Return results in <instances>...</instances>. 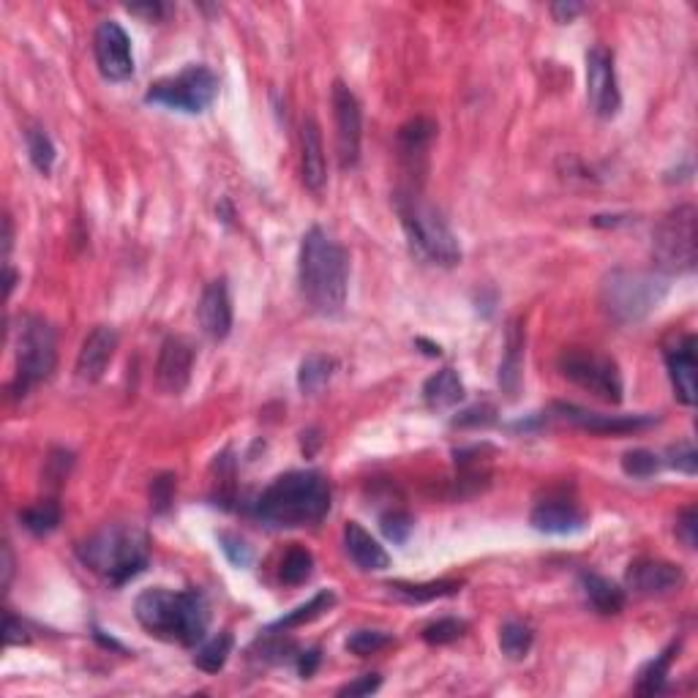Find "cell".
Here are the masks:
<instances>
[{
	"label": "cell",
	"mask_w": 698,
	"mask_h": 698,
	"mask_svg": "<svg viewBox=\"0 0 698 698\" xmlns=\"http://www.w3.org/2000/svg\"><path fill=\"white\" fill-rule=\"evenodd\" d=\"M300 295L311 311L336 317L344 311L349 290V257L336 240L320 227L303 235L298 257Z\"/></svg>",
	"instance_id": "obj_1"
},
{
	"label": "cell",
	"mask_w": 698,
	"mask_h": 698,
	"mask_svg": "<svg viewBox=\"0 0 698 698\" xmlns=\"http://www.w3.org/2000/svg\"><path fill=\"white\" fill-rule=\"evenodd\" d=\"M330 486L314 469L287 472L270 483L254 502V516L270 527H311L328 516Z\"/></svg>",
	"instance_id": "obj_2"
},
{
	"label": "cell",
	"mask_w": 698,
	"mask_h": 698,
	"mask_svg": "<svg viewBox=\"0 0 698 698\" xmlns=\"http://www.w3.org/2000/svg\"><path fill=\"white\" fill-rule=\"evenodd\" d=\"M134 617L150 636L175 641L180 647H194L205 639L210 622L208 600L197 589L170 592L156 587L145 589L134 603Z\"/></svg>",
	"instance_id": "obj_3"
},
{
	"label": "cell",
	"mask_w": 698,
	"mask_h": 698,
	"mask_svg": "<svg viewBox=\"0 0 698 698\" xmlns=\"http://www.w3.org/2000/svg\"><path fill=\"white\" fill-rule=\"evenodd\" d=\"M77 559L112 587L140 576L148 568V535L131 524H107L77 546Z\"/></svg>",
	"instance_id": "obj_4"
},
{
	"label": "cell",
	"mask_w": 698,
	"mask_h": 698,
	"mask_svg": "<svg viewBox=\"0 0 698 698\" xmlns=\"http://www.w3.org/2000/svg\"><path fill=\"white\" fill-rule=\"evenodd\" d=\"M396 210H399L401 216V227L407 232L409 246H412V251L418 254L420 260L439 265V268L459 265V238L453 235L448 221L442 219V213L420 197V191H399Z\"/></svg>",
	"instance_id": "obj_5"
},
{
	"label": "cell",
	"mask_w": 698,
	"mask_h": 698,
	"mask_svg": "<svg viewBox=\"0 0 698 698\" xmlns=\"http://www.w3.org/2000/svg\"><path fill=\"white\" fill-rule=\"evenodd\" d=\"M669 292V276L655 270L617 268L600 284V303L611 320L641 322L658 309Z\"/></svg>",
	"instance_id": "obj_6"
},
{
	"label": "cell",
	"mask_w": 698,
	"mask_h": 698,
	"mask_svg": "<svg viewBox=\"0 0 698 698\" xmlns=\"http://www.w3.org/2000/svg\"><path fill=\"white\" fill-rule=\"evenodd\" d=\"M698 213L693 205H679L660 219L658 230L652 235V257L658 270L666 273H690L698 260Z\"/></svg>",
	"instance_id": "obj_7"
},
{
	"label": "cell",
	"mask_w": 698,
	"mask_h": 698,
	"mask_svg": "<svg viewBox=\"0 0 698 698\" xmlns=\"http://www.w3.org/2000/svg\"><path fill=\"white\" fill-rule=\"evenodd\" d=\"M58 363V344H55V330L50 322L41 317H25L20 325V339H17V379H14V393L25 396L33 385L52 377Z\"/></svg>",
	"instance_id": "obj_8"
},
{
	"label": "cell",
	"mask_w": 698,
	"mask_h": 698,
	"mask_svg": "<svg viewBox=\"0 0 698 698\" xmlns=\"http://www.w3.org/2000/svg\"><path fill=\"white\" fill-rule=\"evenodd\" d=\"M216 96H219V77L208 66H186L175 77L153 82L145 93V101L186 115H200L208 110Z\"/></svg>",
	"instance_id": "obj_9"
},
{
	"label": "cell",
	"mask_w": 698,
	"mask_h": 698,
	"mask_svg": "<svg viewBox=\"0 0 698 698\" xmlns=\"http://www.w3.org/2000/svg\"><path fill=\"white\" fill-rule=\"evenodd\" d=\"M559 371L562 377L592 396H598L600 401H609V404L622 401V374H619L617 363L606 355L579 347L565 349L559 355Z\"/></svg>",
	"instance_id": "obj_10"
},
{
	"label": "cell",
	"mask_w": 698,
	"mask_h": 698,
	"mask_svg": "<svg viewBox=\"0 0 698 698\" xmlns=\"http://www.w3.org/2000/svg\"><path fill=\"white\" fill-rule=\"evenodd\" d=\"M587 101L589 110L603 120L614 118L622 107L614 55L606 47H592L587 52Z\"/></svg>",
	"instance_id": "obj_11"
},
{
	"label": "cell",
	"mask_w": 698,
	"mask_h": 698,
	"mask_svg": "<svg viewBox=\"0 0 698 698\" xmlns=\"http://www.w3.org/2000/svg\"><path fill=\"white\" fill-rule=\"evenodd\" d=\"M333 118H336V150H339L341 170H352L360 159L363 112L358 96L344 82L333 85Z\"/></svg>",
	"instance_id": "obj_12"
},
{
	"label": "cell",
	"mask_w": 698,
	"mask_h": 698,
	"mask_svg": "<svg viewBox=\"0 0 698 698\" xmlns=\"http://www.w3.org/2000/svg\"><path fill=\"white\" fill-rule=\"evenodd\" d=\"M93 52L99 71L110 82L129 80L134 74V52H131V39L118 22H101L93 36Z\"/></svg>",
	"instance_id": "obj_13"
},
{
	"label": "cell",
	"mask_w": 698,
	"mask_h": 698,
	"mask_svg": "<svg viewBox=\"0 0 698 698\" xmlns=\"http://www.w3.org/2000/svg\"><path fill=\"white\" fill-rule=\"evenodd\" d=\"M434 134H437V123L429 118L409 120L399 129V161L404 172L412 178V186H407V189L420 191V180L426 175V159H429Z\"/></svg>",
	"instance_id": "obj_14"
},
{
	"label": "cell",
	"mask_w": 698,
	"mask_h": 698,
	"mask_svg": "<svg viewBox=\"0 0 698 698\" xmlns=\"http://www.w3.org/2000/svg\"><path fill=\"white\" fill-rule=\"evenodd\" d=\"M557 418L565 423H573L576 429H584L589 434H630V431L649 429L652 423H658L655 415H600V412H589L576 404H554Z\"/></svg>",
	"instance_id": "obj_15"
},
{
	"label": "cell",
	"mask_w": 698,
	"mask_h": 698,
	"mask_svg": "<svg viewBox=\"0 0 698 698\" xmlns=\"http://www.w3.org/2000/svg\"><path fill=\"white\" fill-rule=\"evenodd\" d=\"M191 369H194V347L180 336H170L161 344L159 363H156V385L167 396H180L189 388Z\"/></svg>",
	"instance_id": "obj_16"
},
{
	"label": "cell",
	"mask_w": 698,
	"mask_h": 698,
	"mask_svg": "<svg viewBox=\"0 0 698 698\" xmlns=\"http://www.w3.org/2000/svg\"><path fill=\"white\" fill-rule=\"evenodd\" d=\"M628 587L636 595L644 598H655V595H669L674 589L685 584V573L674 562H663V559H636L628 568Z\"/></svg>",
	"instance_id": "obj_17"
},
{
	"label": "cell",
	"mask_w": 698,
	"mask_h": 698,
	"mask_svg": "<svg viewBox=\"0 0 698 698\" xmlns=\"http://www.w3.org/2000/svg\"><path fill=\"white\" fill-rule=\"evenodd\" d=\"M115 349H118V333L115 330L107 328V325L90 330L85 341H82L80 355H77V377L82 382H99L112 358H115Z\"/></svg>",
	"instance_id": "obj_18"
},
{
	"label": "cell",
	"mask_w": 698,
	"mask_h": 698,
	"mask_svg": "<svg viewBox=\"0 0 698 698\" xmlns=\"http://www.w3.org/2000/svg\"><path fill=\"white\" fill-rule=\"evenodd\" d=\"M197 314H200L202 330L208 333L210 339L224 341L227 336H230L232 300H230V287H227V279L210 281L208 287L202 290Z\"/></svg>",
	"instance_id": "obj_19"
},
{
	"label": "cell",
	"mask_w": 698,
	"mask_h": 698,
	"mask_svg": "<svg viewBox=\"0 0 698 698\" xmlns=\"http://www.w3.org/2000/svg\"><path fill=\"white\" fill-rule=\"evenodd\" d=\"M300 178H303V186L314 194H322L328 183V161L322 148L320 126L314 118L303 120V129H300Z\"/></svg>",
	"instance_id": "obj_20"
},
{
	"label": "cell",
	"mask_w": 698,
	"mask_h": 698,
	"mask_svg": "<svg viewBox=\"0 0 698 698\" xmlns=\"http://www.w3.org/2000/svg\"><path fill=\"white\" fill-rule=\"evenodd\" d=\"M666 366H669L671 385H674V396H677L685 407L696 404V339L685 336L677 341L674 347L666 352Z\"/></svg>",
	"instance_id": "obj_21"
},
{
	"label": "cell",
	"mask_w": 698,
	"mask_h": 698,
	"mask_svg": "<svg viewBox=\"0 0 698 698\" xmlns=\"http://www.w3.org/2000/svg\"><path fill=\"white\" fill-rule=\"evenodd\" d=\"M529 524L543 532V535H573L584 529V513L570 502H540L538 508L532 510Z\"/></svg>",
	"instance_id": "obj_22"
},
{
	"label": "cell",
	"mask_w": 698,
	"mask_h": 698,
	"mask_svg": "<svg viewBox=\"0 0 698 698\" xmlns=\"http://www.w3.org/2000/svg\"><path fill=\"white\" fill-rule=\"evenodd\" d=\"M344 549H347L349 559L366 573H377V570H385L390 565L388 551L382 549L377 540L360 527L358 521H349L344 527Z\"/></svg>",
	"instance_id": "obj_23"
},
{
	"label": "cell",
	"mask_w": 698,
	"mask_h": 698,
	"mask_svg": "<svg viewBox=\"0 0 698 698\" xmlns=\"http://www.w3.org/2000/svg\"><path fill=\"white\" fill-rule=\"evenodd\" d=\"M524 328L521 320H513L508 325V336H505V358L499 363V385L508 393L510 399H516V393L521 388V369H524Z\"/></svg>",
	"instance_id": "obj_24"
},
{
	"label": "cell",
	"mask_w": 698,
	"mask_h": 698,
	"mask_svg": "<svg viewBox=\"0 0 698 698\" xmlns=\"http://www.w3.org/2000/svg\"><path fill=\"white\" fill-rule=\"evenodd\" d=\"M423 399L431 409H450L456 407L464 399V382H461L459 371L442 369L434 377L426 379L423 385Z\"/></svg>",
	"instance_id": "obj_25"
},
{
	"label": "cell",
	"mask_w": 698,
	"mask_h": 698,
	"mask_svg": "<svg viewBox=\"0 0 698 698\" xmlns=\"http://www.w3.org/2000/svg\"><path fill=\"white\" fill-rule=\"evenodd\" d=\"M581 584H584V595L592 603V609L600 614H619L625 609V592L614 581L587 573V576H581Z\"/></svg>",
	"instance_id": "obj_26"
},
{
	"label": "cell",
	"mask_w": 698,
	"mask_h": 698,
	"mask_svg": "<svg viewBox=\"0 0 698 698\" xmlns=\"http://www.w3.org/2000/svg\"><path fill=\"white\" fill-rule=\"evenodd\" d=\"M333 606H336V595H333L330 589H322V592H317L309 603H303V606H298L295 611H290L287 617H281L279 622H273L270 630L300 628V625H306V622H314L317 617H322V614L333 609Z\"/></svg>",
	"instance_id": "obj_27"
},
{
	"label": "cell",
	"mask_w": 698,
	"mask_h": 698,
	"mask_svg": "<svg viewBox=\"0 0 698 698\" xmlns=\"http://www.w3.org/2000/svg\"><path fill=\"white\" fill-rule=\"evenodd\" d=\"M388 589H393L399 598L409 603H429V600L448 598L461 592V581H429V584H407V581H393Z\"/></svg>",
	"instance_id": "obj_28"
},
{
	"label": "cell",
	"mask_w": 698,
	"mask_h": 698,
	"mask_svg": "<svg viewBox=\"0 0 698 698\" xmlns=\"http://www.w3.org/2000/svg\"><path fill=\"white\" fill-rule=\"evenodd\" d=\"M333 369H336V360L328 358V355H309V358L300 363L298 371V385L303 393H317L330 382L333 377Z\"/></svg>",
	"instance_id": "obj_29"
},
{
	"label": "cell",
	"mask_w": 698,
	"mask_h": 698,
	"mask_svg": "<svg viewBox=\"0 0 698 698\" xmlns=\"http://www.w3.org/2000/svg\"><path fill=\"white\" fill-rule=\"evenodd\" d=\"M20 524L28 529L30 535H50L52 529L60 524V505L55 499L36 502L20 513Z\"/></svg>",
	"instance_id": "obj_30"
},
{
	"label": "cell",
	"mask_w": 698,
	"mask_h": 698,
	"mask_svg": "<svg viewBox=\"0 0 698 698\" xmlns=\"http://www.w3.org/2000/svg\"><path fill=\"white\" fill-rule=\"evenodd\" d=\"M677 649H679V644H671L666 652H660L658 658L649 660L647 666H644L639 674V685H636V693H641V696H652V693L663 690V685H666V677H669L671 660H674V652H677Z\"/></svg>",
	"instance_id": "obj_31"
},
{
	"label": "cell",
	"mask_w": 698,
	"mask_h": 698,
	"mask_svg": "<svg viewBox=\"0 0 698 698\" xmlns=\"http://www.w3.org/2000/svg\"><path fill=\"white\" fill-rule=\"evenodd\" d=\"M230 655H232V636L230 633H219L216 639H210L208 644L197 652L194 666L205 671V674H219V671L227 666Z\"/></svg>",
	"instance_id": "obj_32"
},
{
	"label": "cell",
	"mask_w": 698,
	"mask_h": 698,
	"mask_svg": "<svg viewBox=\"0 0 698 698\" xmlns=\"http://www.w3.org/2000/svg\"><path fill=\"white\" fill-rule=\"evenodd\" d=\"M311 573H314V557H311V551L295 546V549L287 551L284 559H281L279 576L281 581H284V584H290V587L306 584V581L311 579Z\"/></svg>",
	"instance_id": "obj_33"
},
{
	"label": "cell",
	"mask_w": 698,
	"mask_h": 698,
	"mask_svg": "<svg viewBox=\"0 0 698 698\" xmlns=\"http://www.w3.org/2000/svg\"><path fill=\"white\" fill-rule=\"evenodd\" d=\"M499 649L510 660L527 658L532 649V630L524 622H505L499 630Z\"/></svg>",
	"instance_id": "obj_34"
},
{
	"label": "cell",
	"mask_w": 698,
	"mask_h": 698,
	"mask_svg": "<svg viewBox=\"0 0 698 698\" xmlns=\"http://www.w3.org/2000/svg\"><path fill=\"white\" fill-rule=\"evenodd\" d=\"M25 145H28V156L33 161V167L41 172V175H50L52 164H55V145L47 137V131L41 129H28L25 131Z\"/></svg>",
	"instance_id": "obj_35"
},
{
	"label": "cell",
	"mask_w": 698,
	"mask_h": 698,
	"mask_svg": "<svg viewBox=\"0 0 698 698\" xmlns=\"http://www.w3.org/2000/svg\"><path fill=\"white\" fill-rule=\"evenodd\" d=\"M393 644V636L390 633H382V630H358L347 639V649L358 658H369V655H377L379 649H385Z\"/></svg>",
	"instance_id": "obj_36"
},
{
	"label": "cell",
	"mask_w": 698,
	"mask_h": 698,
	"mask_svg": "<svg viewBox=\"0 0 698 698\" xmlns=\"http://www.w3.org/2000/svg\"><path fill=\"white\" fill-rule=\"evenodd\" d=\"M622 469H625V475H630V478H652L660 469V459L655 453H649V450H630V453H625V459H622Z\"/></svg>",
	"instance_id": "obj_37"
},
{
	"label": "cell",
	"mask_w": 698,
	"mask_h": 698,
	"mask_svg": "<svg viewBox=\"0 0 698 698\" xmlns=\"http://www.w3.org/2000/svg\"><path fill=\"white\" fill-rule=\"evenodd\" d=\"M464 630H467V625L459 622V619H439V622H434V625H429V628L423 630V641H426V644H437V647H442V644H450V641L461 639V636H464Z\"/></svg>",
	"instance_id": "obj_38"
},
{
	"label": "cell",
	"mask_w": 698,
	"mask_h": 698,
	"mask_svg": "<svg viewBox=\"0 0 698 698\" xmlns=\"http://www.w3.org/2000/svg\"><path fill=\"white\" fill-rule=\"evenodd\" d=\"M379 527L385 532V538L393 540V543H407V538L412 535V519H409L404 510H393L388 516H382Z\"/></svg>",
	"instance_id": "obj_39"
},
{
	"label": "cell",
	"mask_w": 698,
	"mask_h": 698,
	"mask_svg": "<svg viewBox=\"0 0 698 698\" xmlns=\"http://www.w3.org/2000/svg\"><path fill=\"white\" fill-rule=\"evenodd\" d=\"M219 543H221V551L227 554V559H230L232 565H238V568H246L251 562V549L249 543L243 538H238V535H230V532H221L219 535Z\"/></svg>",
	"instance_id": "obj_40"
},
{
	"label": "cell",
	"mask_w": 698,
	"mask_h": 698,
	"mask_svg": "<svg viewBox=\"0 0 698 698\" xmlns=\"http://www.w3.org/2000/svg\"><path fill=\"white\" fill-rule=\"evenodd\" d=\"M669 464L685 475H696L698 472V453L690 442H679L669 450Z\"/></svg>",
	"instance_id": "obj_41"
},
{
	"label": "cell",
	"mask_w": 698,
	"mask_h": 698,
	"mask_svg": "<svg viewBox=\"0 0 698 698\" xmlns=\"http://www.w3.org/2000/svg\"><path fill=\"white\" fill-rule=\"evenodd\" d=\"M677 538L688 546V549H696L698 543V510L690 505L679 513L677 519Z\"/></svg>",
	"instance_id": "obj_42"
},
{
	"label": "cell",
	"mask_w": 698,
	"mask_h": 698,
	"mask_svg": "<svg viewBox=\"0 0 698 698\" xmlns=\"http://www.w3.org/2000/svg\"><path fill=\"white\" fill-rule=\"evenodd\" d=\"M172 494H175V478H172V475H164V478L153 480V486H150V499H153V508L156 510L170 508Z\"/></svg>",
	"instance_id": "obj_43"
},
{
	"label": "cell",
	"mask_w": 698,
	"mask_h": 698,
	"mask_svg": "<svg viewBox=\"0 0 698 698\" xmlns=\"http://www.w3.org/2000/svg\"><path fill=\"white\" fill-rule=\"evenodd\" d=\"M494 415H497V409L489 404H483V407L478 404V407L461 412L459 418L453 420V426H489V423H494Z\"/></svg>",
	"instance_id": "obj_44"
},
{
	"label": "cell",
	"mask_w": 698,
	"mask_h": 698,
	"mask_svg": "<svg viewBox=\"0 0 698 698\" xmlns=\"http://www.w3.org/2000/svg\"><path fill=\"white\" fill-rule=\"evenodd\" d=\"M379 685H382V679L377 674H366V677L355 679V682L339 688V696H371L374 690H379Z\"/></svg>",
	"instance_id": "obj_45"
},
{
	"label": "cell",
	"mask_w": 698,
	"mask_h": 698,
	"mask_svg": "<svg viewBox=\"0 0 698 698\" xmlns=\"http://www.w3.org/2000/svg\"><path fill=\"white\" fill-rule=\"evenodd\" d=\"M30 636L25 625L14 614H6V647H17V644H28Z\"/></svg>",
	"instance_id": "obj_46"
},
{
	"label": "cell",
	"mask_w": 698,
	"mask_h": 698,
	"mask_svg": "<svg viewBox=\"0 0 698 698\" xmlns=\"http://www.w3.org/2000/svg\"><path fill=\"white\" fill-rule=\"evenodd\" d=\"M320 666V649H309V652H300L298 655V674L300 677H311Z\"/></svg>",
	"instance_id": "obj_47"
},
{
	"label": "cell",
	"mask_w": 698,
	"mask_h": 698,
	"mask_svg": "<svg viewBox=\"0 0 698 698\" xmlns=\"http://www.w3.org/2000/svg\"><path fill=\"white\" fill-rule=\"evenodd\" d=\"M581 11H584L581 3H554V6H551V14L557 17V22H570L576 14H581Z\"/></svg>",
	"instance_id": "obj_48"
},
{
	"label": "cell",
	"mask_w": 698,
	"mask_h": 698,
	"mask_svg": "<svg viewBox=\"0 0 698 698\" xmlns=\"http://www.w3.org/2000/svg\"><path fill=\"white\" fill-rule=\"evenodd\" d=\"M131 14H145L148 20H159L164 14V6L161 3H145V6H129Z\"/></svg>",
	"instance_id": "obj_49"
},
{
	"label": "cell",
	"mask_w": 698,
	"mask_h": 698,
	"mask_svg": "<svg viewBox=\"0 0 698 698\" xmlns=\"http://www.w3.org/2000/svg\"><path fill=\"white\" fill-rule=\"evenodd\" d=\"M11 573H14V557H11L9 543L3 546V589H9Z\"/></svg>",
	"instance_id": "obj_50"
},
{
	"label": "cell",
	"mask_w": 698,
	"mask_h": 698,
	"mask_svg": "<svg viewBox=\"0 0 698 698\" xmlns=\"http://www.w3.org/2000/svg\"><path fill=\"white\" fill-rule=\"evenodd\" d=\"M14 284H17V273H14L11 265H6V298H9L11 290H14Z\"/></svg>",
	"instance_id": "obj_51"
}]
</instances>
